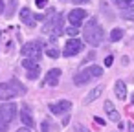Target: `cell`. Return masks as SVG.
<instances>
[{"instance_id":"obj_1","label":"cell","mask_w":134,"mask_h":132,"mask_svg":"<svg viewBox=\"0 0 134 132\" xmlns=\"http://www.w3.org/2000/svg\"><path fill=\"white\" fill-rule=\"evenodd\" d=\"M83 37H85V42L90 44V46H99L105 39V30L99 26V22L96 19H90L88 24L85 26L83 30Z\"/></svg>"},{"instance_id":"obj_2","label":"cell","mask_w":134,"mask_h":132,"mask_svg":"<svg viewBox=\"0 0 134 132\" xmlns=\"http://www.w3.org/2000/svg\"><path fill=\"white\" fill-rule=\"evenodd\" d=\"M24 92H26V86L20 84L17 79L8 81V83H0V99H4V101L13 99L17 95H22Z\"/></svg>"},{"instance_id":"obj_3","label":"cell","mask_w":134,"mask_h":132,"mask_svg":"<svg viewBox=\"0 0 134 132\" xmlns=\"http://www.w3.org/2000/svg\"><path fill=\"white\" fill-rule=\"evenodd\" d=\"M63 22H64L63 20V15L61 13H53V17L48 19L46 24L42 26V33L50 35L52 39H57L61 35V31H63Z\"/></svg>"},{"instance_id":"obj_4","label":"cell","mask_w":134,"mask_h":132,"mask_svg":"<svg viewBox=\"0 0 134 132\" xmlns=\"http://www.w3.org/2000/svg\"><path fill=\"white\" fill-rule=\"evenodd\" d=\"M42 51H44L42 41H31V42H28V44L22 46V51H20V53H22L24 57H28V59L39 61V59L42 57Z\"/></svg>"},{"instance_id":"obj_5","label":"cell","mask_w":134,"mask_h":132,"mask_svg":"<svg viewBox=\"0 0 134 132\" xmlns=\"http://www.w3.org/2000/svg\"><path fill=\"white\" fill-rule=\"evenodd\" d=\"M83 50V42L79 41V39H70V41H66V44H64V51H63V55L64 57H72V55H75V53H79Z\"/></svg>"},{"instance_id":"obj_6","label":"cell","mask_w":134,"mask_h":132,"mask_svg":"<svg viewBox=\"0 0 134 132\" xmlns=\"http://www.w3.org/2000/svg\"><path fill=\"white\" fill-rule=\"evenodd\" d=\"M15 114H17V105L15 103H6L0 106V116H2L8 123H11L15 119Z\"/></svg>"},{"instance_id":"obj_7","label":"cell","mask_w":134,"mask_h":132,"mask_svg":"<svg viewBox=\"0 0 134 132\" xmlns=\"http://www.w3.org/2000/svg\"><path fill=\"white\" fill-rule=\"evenodd\" d=\"M85 19H86V11L81 9V8H74V9L68 13V20L72 22V26H77V28H79V24H81Z\"/></svg>"},{"instance_id":"obj_8","label":"cell","mask_w":134,"mask_h":132,"mask_svg":"<svg viewBox=\"0 0 134 132\" xmlns=\"http://www.w3.org/2000/svg\"><path fill=\"white\" fill-rule=\"evenodd\" d=\"M48 108L52 110V114H55V116H61V114H66V112H70V110H72V103H70V101L50 103V106H48Z\"/></svg>"},{"instance_id":"obj_9","label":"cell","mask_w":134,"mask_h":132,"mask_svg":"<svg viewBox=\"0 0 134 132\" xmlns=\"http://www.w3.org/2000/svg\"><path fill=\"white\" fill-rule=\"evenodd\" d=\"M59 79H61V70H59V68H52V70L46 73L44 83L50 84V86H57V84H59Z\"/></svg>"},{"instance_id":"obj_10","label":"cell","mask_w":134,"mask_h":132,"mask_svg":"<svg viewBox=\"0 0 134 132\" xmlns=\"http://www.w3.org/2000/svg\"><path fill=\"white\" fill-rule=\"evenodd\" d=\"M20 119H22V125H26V127H33L35 123H33V116H31V112H30V106L28 105H24L22 106V110H20Z\"/></svg>"},{"instance_id":"obj_11","label":"cell","mask_w":134,"mask_h":132,"mask_svg":"<svg viewBox=\"0 0 134 132\" xmlns=\"http://www.w3.org/2000/svg\"><path fill=\"white\" fill-rule=\"evenodd\" d=\"M20 20H22L26 26H30V28H33V26H35V15H33L28 8H24V9L20 11Z\"/></svg>"},{"instance_id":"obj_12","label":"cell","mask_w":134,"mask_h":132,"mask_svg":"<svg viewBox=\"0 0 134 132\" xmlns=\"http://www.w3.org/2000/svg\"><path fill=\"white\" fill-rule=\"evenodd\" d=\"M105 112H107V116L110 117V121H114V123H119V114L116 112V108H114L112 101H105Z\"/></svg>"},{"instance_id":"obj_13","label":"cell","mask_w":134,"mask_h":132,"mask_svg":"<svg viewBox=\"0 0 134 132\" xmlns=\"http://www.w3.org/2000/svg\"><path fill=\"white\" fill-rule=\"evenodd\" d=\"M90 79H92V75H90L86 70H83L81 73H77V75L74 77V84H77V86H83V84H86Z\"/></svg>"},{"instance_id":"obj_14","label":"cell","mask_w":134,"mask_h":132,"mask_svg":"<svg viewBox=\"0 0 134 132\" xmlns=\"http://www.w3.org/2000/svg\"><path fill=\"white\" fill-rule=\"evenodd\" d=\"M114 92H116V95H118V99H127V86H125V83L123 81H116V84H114Z\"/></svg>"},{"instance_id":"obj_15","label":"cell","mask_w":134,"mask_h":132,"mask_svg":"<svg viewBox=\"0 0 134 132\" xmlns=\"http://www.w3.org/2000/svg\"><path fill=\"white\" fill-rule=\"evenodd\" d=\"M101 94H103V86H96V88H94V90H92V92H90V94H88V95L83 99V103H85V105H88V103L96 101V99H97Z\"/></svg>"},{"instance_id":"obj_16","label":"cell","mask_w":134,"mask_h":132,"mask_svg":"<svg viewBox=\"0 0 134 132\" xmlns=\"http://www.w3.org/2000/svg\"><path fill=\"white\" fill-rule=\"evenodd\" d=\"M121 19H125V20H134V8L129 6V8L121 9Z\"/></svg>"},{"instance_id":"obj_17","label":"cell","mask_w":134,"mask_h":132,"mask_svg":"<svg viewBox=\"0 0 134 132\" xmlns=\"http://www.w3.org/2000/svg\"><path fill=\"white\" fill-rule=\"evenodd\" d=\"M86 72H88L92 77H101V75H103V68H101V66H88Z\"/></svg>"},{"instance_id":"obj_18","label":"cell","mask_w":134,"mask_h":132,"mask_svg":"<svg viewBox=\"0 0 134 132\" xmlns=\"http://www.w3.org/2000/svg\"><path fill=\"white\" fill-rule=\"evenodd\" d=\"M121 37H123V30H119V28L112 30V33H110V41H112V42H118V41H121Z\"/></svg>"},{"instance_id":"obj_19","label":"cell","mask_w":134,"mask_h":132,"mask_svg":"<svg viewBox=\"0 0 134 132\" xmlns=\"http://www.w3.org/2000/svg\"><path fill=\"white\" fill-rule=\"evenodd\" d=\"M22 66H24L26 70H31V68H37V66H39V62H37L35 59H28V57H26V59L22 61Z\"/></svg>"},{"instance_id":"obj_20","label":"cell","mask_w":134,"mask_h":132,"mask_svg":"<svg viewBox=\"0 0 134 132\" xmlns=\"http://www.w3.org/2000/svg\"><path fill=\"white\" fill-rule=\"evenodd\" d=\"M39 73H41V68L37 66V68H31V70H26V75H28V79H37L39 77Z\"/></svg>"},{"instance_id":"obj_21","label":"cell","mask_w":134,"mask_h":132,"mask_svg":"<svg viewBox=\"0 0 134 132\" xmlns=\"http://www.w3.org/2000/svg\"><path fill=\"white\" fill-rule=\"evenodd\" d=\"M112 2H114L119 9H125V8H129V6H130V4L127 2V0H112Z\"/></svg>"},{"instance_id":"obj_22","label":"cell","mask_w":134,"mask_h":132,"mask_svg":"<svg viewBox=\"0 0 134 132\" xmlns=\"http://www.w3.org/2000/svg\"><path fill=\"white\" fill-rule=\"evenodd\" d=\"M77 31H79V30H77V26H70L64 33H66L68 37H75V35H77Z\"/></svg>"},{"instance_id":"obj_23","label":"cell","mask_w":134,"mask_h":132,"mask_svg":"<svg viewBox=\"0 0 134 132\" xmlns=\"http://www.w3.org/2000/svg\"><path fill=\"white\" fill-rule=\"evenodd\" d=\"M8 125H9V123H8L2 116H0V132H6V130H8Z\"/></svg>"},{"instance_id":"obj_24","label":"cell","mask_w":134,"mask_h":132,"mask_svg":"<svg viewBox=\"0 0 134 132\" xmlns=\"http://www.w3.org/2000/svg\"><path fill=\"white\" fill-rule=\"evenodd\" d=\"M46 55H48V57H52V59H55V57H59V51H57V50H53V48H50V50L46 51Z\"/></svg>"},{"instance_id":"obj_25","label":"cell","mask_w":134,"mask_h":132,"mask_svg":"<svg viewBox=\"0 0 134 132\" xmlns=\"http://www.w3.org/2000/svg\"><path fill=\"white\" fill-rule=\"evenodd\" d=\"M75 132H90V130H88V128H86L85 125H81V123H77V125H75Z\"/></svg>"},{"instance_id":"obj_26","label":"cell","mask_w":134,"mask_h":132,"mask_svg":"<svg viewBox=\"0 0 134 132\" xmlns=\"http://www.w3.org/2000/svg\"><path fill=\"white\" fill-rule=\"evenodd\" d=\"M41 130H42V132H50V123H48V121H42Z\"/></svg>"},{"instance_id":"obj_27","label":"cell","mask_w":134,"mask_h":132,"mask_svg":"<svg viewBox=\"0 0 134 132\" xmlns=\"http://www.w3.org/2000/svg\"><path fill=\"white\" fill-rule=\"evenodd\" d=\"M9 6H11V8H13V6H17V0H11ZM6 15H8V17H11V15H13V9H8V11H6Z\"/></svg>"},{"instance_id":"obj_28","label":"cell","mask_w":134,"mask_h":132,"mask_svg":"<svg viewBox=\"0 0 134 132\" xmlns=\"http://www.w3.org/2000/svg\"><path fill=\"white\" fill-rule=\"evenodd\" d=\"M35 4H37V8H44L48 4V0H35Z\"/></svg>"},{"instance_id":"obj_29","label":"cell","mask_w":134,"mask_h":132,"mask_svg":"<svg viewBox=\"0 0 134 132\" xmlns=\"http://www.w3.org/2000/svg\"><path fill=\"white\" fill-rule=\"evenodd\" d=\"M112 62H114V57H112V55H108V57L105 59V66H110Z\"/></svg>"},{"instance_id":"obj_30","label":"cell","mask_w":134,"mask_h":132,"mask_svg":"<svg viewBox=\"0 0 134 132\" xmlns=\"http://www.w3.org/2000/svg\"><path fill=\"white\" fill-rule=\"evenodd\" d=\"M86 2H88V0H74V4H75V6H79V4H86Z\"/></svg>"},{"instance_id":"obj_31","label":"cell","mask_w":134,"mask_h":132,"mask_svg":"<svg viewBox=\"0 0 134 132\" xmlns=\"http://www.w3.org/2000/svg\"><path fill=\"white\" fill-rule=\"evenodd\" d=\"M17 132H31V130H30V127H24V128H19Z\"/></svg>"},{"instance_id":"obj_32","label":"cell","mask_w":134,"mask_h":132,"mask_svg":"<svg viewBox=\"0 0 134 132\" xmlns=\"http://www.w3.org/2000/svg\"><path fill=\"white\" fill-rule=\"evenodd\" d=\"M94 119H96V123H99V125H105V121H103L101 117H94Z\"/></svg>"},{"instance_id":"obj_33","label":"cell","mask_w":134,"mask_h":132,"mask_svg":"<svg viewBox=\"0 0 134 132\" xmlns=\"http://www.w3.org/2000/svg\"><path fill=\"white\" fill-rule=\"evenodd\" d=\"M129 132H134V123H132V121L129 123Z\"/></svg>"},{"instance_id":"obj_34","label":"cell","mask_w":134,"mask_h":132,"mask_svg":"<svg viewBox=\"0 0 134 132\" xmlns=\"http://www.w3.org/2000/svg\"><path fill=\"white\" fill-rule=\"evenodd\" d=\"M0 13H4V0H0Z\"/></svg>"},{"instance_id":"obj_35","label":"cell","mask_w":134,"mask_h":132,"mask_svg":"<svg viewBox=\"0 0 134 132\" xmlns=\"http://www.w3.org/2000/svg\"><path fill=\"white\" fill-rule=\"evenodd\" d=\"M127 2H129L130 6H134V0H127Z\"/></svg>"}]
</instances>
